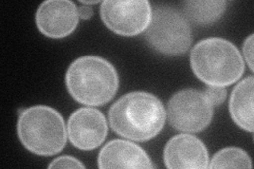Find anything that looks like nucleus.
Segmentation results:
<instances>
[{
    "label": "nucleus",
    "mask_w": 254,
    "mask_h": 169,
    "mask_svg": "<svg viewBox=\"0 0 254 169\" xmlns=\"http://www.w3.org/2000/svg\"><path fill=\"white\" fill-rule=\"evenodd\" d=\"M166 110L153 93L134 91L122 95L109 109V125L117 134L134 142L152 140L163 129Z\"/></svg>",
    "instance_id": "nucleus-1"
},
{
    "label": "nucleus",
    "mask_w": 254,
    "mask_h": 169,
    "mask_svg": "<svg viewBox=\"0 0 254 169\" xmlns=\"http://www.w3.org/2000/svg\"><path fill=\"white\" fill-rule=\"evenodd\" d=\"M67 90L87 106H102L114 99L119 89V74L107 59L94 55L76 58L66 73Z\"/></svg>",
    "instance_id": "nucleus-2"
},
{
    "label": "nucleus",
    "mask_w": 254,
    "mask_h": 169,
    "mask_svg": "<svg viewBox=\"0 0 254 169\" xmlns=\"http://www.w3.org/2000/svg\"><path fill=\"white\" fill-rule=\"evenodd\" d=\"M194 74L208 87H228L244 74L245 61L237 47L221 37L200 40L190 51Z\"/></svg>",
    "instance_id": "nucleus-3"
},
{
    "label": "nucleus",
    "mask_w": 254,
    "mask_h": 169,
    "mask_svg": "<svg viewBox=\"0 0 254 169\" xmlns=\"http://www.w3.org/2000/svg\"><path fill=\"white\" fill-rule=\"evenodd\" d=\"M17 134L27 150L45 157L59 154L68 140L67 126L62 114L47 105H35L20 112Z\"/></svg>",
    "instance_id": "nucleus-4"
},
{
    "label": "nucleus",
    "mask_w": 254,
    "mask_h": 169,
    "mask_svg": "<svg viewBox=\"0 0 254 169\" xmlns=\"http://www.w3.org/2000/svg\"><path fill=\"white\" fill-rule=\"evenodd\" d=\"M145 38L154 50L170 56L185 54L193 42L192 29L186 16L166 5L153 10Z\"/></svg>",
    "instance_id": "nucleus-5"
},
{
    "label": "nucleus",
    "mask_w": 254,
    "mask_h": 169,
    "mask_svg": "<svg viewBox=\"0 0 254 169\" xmlns=\"http://www.w3.org/2000/svg\"><path fill=\"white\" fill-rule=\"evenodd\" d=\"M166 116L175 130L198 133L212 123L214 105L204 91L188 88L176 92L170 99Z\"/></svg>",
    "instance_id": "nucleus-6"
},
{
    "label": "nucleus",
    "mask_w": 254,
    "mask_h": 169,
    "mask_svg": "<svg viewBox=\"0 0 254 169\" xmlns=\"http://www.w3.org/2000/svg\"><path fill=\"white\" fill-rule=\"evenodd\" d=\"M152 14V5L147 0H105L100 6L102 21L120 36L142 34L149 26Z\"/></svg>",
    "instance_id": "nucleus-7"
},
{
    "label": "nucleus",
    "mask_w": 254,
    "mask_h": 169,
    "mask_svg": "<svg viewBox=\"0 0 254 169\" xmlns=\"http://www.w3.org/2000/svg\"><path fill=\"white\" fill-rule=\"evenodd\" d=\"M67 131L69 141L74 147L84 151L94 150L107 136L106 117L97 108H79L69 117Z\"/></svg>",
    "instance_id": "nucleus-8"
},
{
    "label": "nucleus",
    "mask_w": 254,
    "mask_h": 169,
    "mask_svg": "<svg viewBox=\"0 0 254 169\" xmlns=\"http://www.w3.org/2000/svg\"><path fill=\"white\" fill-rule=\"evenodd\" d=\"M78 21V6L71 0H48L39 4L35 14L39 32L53 39L65 38L72 34Z\"/></svg>",
    "instance_id": "nucleus-9"
},
{
    "label": "nucleus",
    "mask_w": 254,
    "mask_h": 169,
    "mask_svg": "<svg viewBox=\"0 0 254 169\" xmlns=\"http://www.w3.org/2000/svg\"><path fill=\"white\" fill-rule=\"evenodd\" d=\"M163 161L170 169H204L209 167V151L204 143L190 133L175 135L166 143Z\"/></svg>",
    "instance_id": "nucleus-10"
},
{
    "label": "nucleus",
    "mask_w": 254,
    "mask_h": 169,
    "mask_svg": "<svg viewBox=\"0 0 254 169\" xmlns=\"http://www.w3.org/2000/svg\"><path fill=\"white\" fill-rule=\"evenodd\" d=\"M100 168H154L146 151L136 143L113 140L104 145L98 157Z\"/></svg>",
    "instance_id": "nucleus-11"
},
{
    "label": "nucleus",
    "mask_w": 254,
    "mask_h": 169,
    "mask_svg": "<svg viewBox=\"0 0 254 169\" xmlns=\"http://www.w3.org/2000/svg\"><path fill=\"white\" fill-rule=\"evenodd\" d=\"M254 78L248 76L238 83L229 101V111L233 122L241 129L253 132Z\"/></svg>",
    "instance_id": "nucleus-12"
},
{
    "label": "nucleus",
    "mask_w": 254,
    "mask_h": 169,
    "mask_svg": "<svg viewBox=\"0 0 254 169\" xmlns=\"http://www.w3.org/2000/svg\"><path fill=\"white\" fill-rule=\"evenodd\" d=\"M227 1L225 0H193L186 1L184 5V14L189 22L198 26H208L219 20L227 10Z\"/></svg>",
    "instance_id": "nucleus-13"
},
{
    "label": "nucleus",
    "mask_w": 254,
    "mask_h": 169,
    "mask_svg": "<svg viewBox=\"0 0 254 169\" xmlns=\"http://www.w3.org/2000/svg\"><path fill=\"white\" fill-rule=\"evenodd\" d=\"M208 168H252L250 156L238 147H226L217 151L209 162Z\"/></svg>",
    "instance_id": "nucleus-14"
},
{
    "label": "nucleus",
    "mask_w": 254,
    "mask_h": 169,
    "mask_svg": "<svg viewBox=\"0 0 254 169\" xmlns=\"http://www.w3.org/2000/svg\"><path fill=\"white\" fill-rule=\"evenodd\" d=\"M49 168H86L78 159L71 156H61L54 159L48 166Z\"/></svg>",
    "instance_id": "nucleus-15"
},
{
    "label": "nucleus",
    "mask_w": 254,
    "mask_h": 169,
    "mask_svg": "<svg viewBox=\"0 0 254 169\" xmlns=\"http://www.w3.org/2000/svg\"><path fill=\"white\" fill-rule=\"evenodd\" d=\"M204 92L214 106L222 104L227 99V90L224 87H208Z\"/></svg>",
    "instance_id": "nucleus-16"
},
{
    "label": "nucleus",
    "mask_w": 254,
    "mask_h": 169,
    "mask_svg": "<svg viewBox=\"0 0 254 169\" xmlns=\"http://www.w3.org/2000/svg\"><path fill=\"white\" fill-rule=\"evenodd\" d=\"M243 54L250 71H253V34H250L245 39L243 45Z\"/></svg>",
    "instance_id": "nucleus-17"
},
{
    "label": "nucleus",
    "mask_w": 254,
    "mask_h": 169,
    "mask_svg": "<svg viewBox=\"0 0 254 169\" xmlns=\"http://www.w3.org/2000/svg\"><path fill=\"white\" fill-rule=\"evenodd\" d=\"M92 15H93V10L90 5L82 4L81 6H78V16L81 19L88 20L92 17Z\"/></svg>",
    "instance_id": "nucleus-18"
},
{
    "label": "nucleus",
    "mask_w": 254,
    "mask_h": 169,
    "mask_svg": "<svg viewBox=\"0 0 254 169\" xmlns=\"http://www.w3.org/2000/svg\"><path fill=\"white\" fill-rule=\"evenodd\" d=\"M81 3L84 5H91V4L99 3V1H81Z\"/></svg>",
    "instance_id": "nucleus-19"
}]
</instances>
